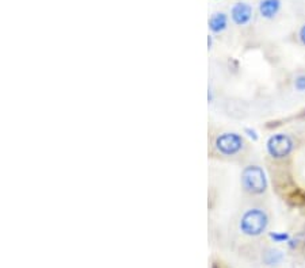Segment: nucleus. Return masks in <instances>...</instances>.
<instances>
[{
    "mask_svg": "<svg viewBox=\"0 0 305 268\" xmlns=\"http://www.w3.org/2000/svg\"><path fill=\"white\" fill-rule=\"evenodd\" d=\"M298 37H300V41L302 45H305V24L304 26H301L300 31H298Z\"/></svg>",
    "mask_w": 305,
    "mask_h": 268,
    "instance_id": "9d476101",
    "label": "nucleus"
},
{
    "mask_svg": "<svg viewBox=\"0 0 305 268\" xmlns=\"http://www.w3.org/2000/svg\"><path fill=\"white\" fill-rule=\"evenodd\" d=\"M268 225V217L263 209H248L240 220V231L247 236H259L266 231Z\"/></svg>",
    "mask_w": 305,
    "mask_h": 268,
    "instance_id": "f257e3e1",
    "label": "nucleus"
},
{
    "mask_svg": "<svg viewBox=\"0 0 305 268\" xmlns=\"http://www.w3.org/2000/svg\"><path fill=\"white\" fill-rule=\"evenodd\" d=\"M230 16L238 26H246L252 19V7L248 3L239 1V3L234 4V7L230 9Z\"/></svg>",
    "mask_w": 305,
    "mask_h": 268,
    "instance_id": "39448f33",
    "label": "nucleus"
},
{
    "mask_svg": "<svg viewBox=\"0 0 305 268\" xmlns=\"http://www.w3.org/2000/svg\"><path fill=\"white\" fill-rule=\"evenodd\" d=\"M284 259L282 256V252L278 250H268L266 254L263 256V260L268 266H274V264H278L281 260Z\"/></svg>",
    "mask_w": 305,
    "mask_h": 268,
    "instance_id": "6e6552de",
    "label": "nucleus"
},
{
    "mask_svg": "<svg viewBox=\"0 0 305 268\" xmlns=\"http://www.w3.org/2000/svg\"><path fill=\"white\" fill-rule=\"evenodd\" d=\"M244 146L243 138L236 133H224L216 140L217 151L224 156L238 155Z\"/></svg>",
    "mask_w": 305,
    "mask_h": 268,
    "instance_id": "20e7f679",
    "label": "nucleus"
},
{
    "mask_svg": "<svg viewBox=\"0 0 305 268\" xmlns=\"http://www.w3.org/2000/svg\"><path fill=\"white\" fill-rule=\"evenodd\" d=\"M272 237L274 239V240H277V241H284L288 239L286 235H272Z\"/></svg>",
    "mask_w": 305,
    "mask_h": 268,
    "instance_id": "9b49d317",
    "label": "nucleus"
},
{
    "mask_svg": "<svg viewBox=\"0 0 305 268\" xmlns=\"http://www.w3.org/2000/svg\"><path fill=\"white\" fill-rule=\"evenodd\" d=\"M294 88L300 92H305V75H298L294 79Z\"/></svg>",
    "mask_w": 305,
    "mask_h": 268,
    "instance_id": "1a4fd4ad",
    "label": "nucleus"
},
{
    "mask_svg": "<svg viewBox=\"0 0 305 268\" xmlns=\"http://www.w3.org/2000/svg\"><path fill=\"white\" fill-rule=\"evenodd\" d=\"M268 151L274 159H284L290 155V152L293 151V141L288 134L278 133L268 138Z\"/></svg>",
    "mask_w": 305,
    "mask_h": 268,
    "instance_id": "7ed1b4c3",
    "label": "nucleus"
},
{
    "mask_svg": "<svg viewBox=\"0 0 305 268\" xmlns=\"http://www.w3.org/2000/svg\"><path fill=\"white\" fill-rule=\"evenodd\" d=\"M228 26V16L224 12H216L209 19V28L213 33H222Z\"/></svg>",
    "mask_w": 305,
    "mask_h": 268,
    "instance_id": "0eeeda50",
    "label": "nucleus"
},
{
    "mask_svg": "<svg viewBox=\"0 0 305 268\" xmlns=\"http://www.w3.org/2000/svg\"><path fill=\"white\" fill-rule=\"evenodd\" d=\"M242 184L247 193L255 195L264 193L268 188L264 172L258 165H248L244 168L242 174Z\"/></svg>",
    "mask_w": 305,
    "mask_h": 268,
    "instance_id": "f03ea898",
    "label": "nucleus"
},
{
    "mask_svg": "<svg viewBox=\"0 0 305 268\" xmlns=\"http://www.w3.org/2000/svg\"><path fill=\"white\" fill-rule=\"evenodd\" d=\"M281 0H260L259 12L264 19H274L281 9Z\"/></svg>",
    "mask_w": 305,
    "mask_h": 268,
    "instance_id": "423d86ee",
    "label": "nucleus"
}]
</instances>
